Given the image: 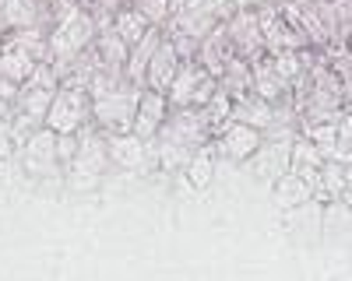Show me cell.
<instances>
[{
	"instance_id": "1",
	"label": "cell",
	"mask_w": 352,
	"mask_h": 281,
	"mask_svg": "<svg viewBox=\"0 0 352 281\" xmlns=\"http://www.w3.org/2000/svg\"><path fill=\"white\" fill-rule=\"evenodd\" d=\"M99 36V21L92 18V11H85L81 4L64 11L50 25V60L56 64V71H64L74 56H81Z\"/></svg>"
},
{
	"instance_id": "2",
	"label": "cell",
	"mask_w": 352,
	"mask_h": 281,
	"mask_svg": "<svg viewBox=\"0 0 352 281\" xmlns=\"http://www.w3.org/2000/svg\"><path fill=\"white\" fill-rule=\"evenodd\" d=\"M109 169V145H106V134L88 123L78 130V151L74 158L67 162V176H71V186L74 190H92L99 186V180L106 176Z\"/></svg>"
},
{
	"instance_id": "3",
	"label": "cell",
	"mask_w": 352,
	"mask_h": 281,
	"mask_svg": "<svg viewBox=\"0 0 352 281\" xmlns=\"http://www.w3.org/2000/svg\"><path fill=\"white\" fill-rule=\"evenodd\" d=\"M138 99H141V88L131 84V81L116 84V88H109V92L92 95V123L102 134H127V130H134Z\"/></svg>"
},
{
	"instance_id": "4",
	"label": "cell",
	"mask_w": 352,
	"mask_h": 281,
	"mask_svg": "<svg viewBox=\"0 0 352 281\" xmlns=\"http://www.w3.org/2000/svg\"><path fill=\"white\" fill-rule=\"evenodd\" d=\"M18 162L21 173H28L32 180H56L60 173H67L60 148H56V130L50 127H39L25 145H18Z\"/></svg>"
},
{
	"instance_id": "5",
	"label": "cell",
	"mask_w": 352,
	"mask_h": 281,
	"mask_svg": "<svg viewBox=\"0 0 352 281\" xmlns=\"http://www.w3.org/2000/svg\"><path fill=\"white\" fill-rule=\"evenodd\" d=\"M88 123H92V92L60 84V88L53 92V102H50V112H46V127L56 130V134H78Z\"/></svg>"
},
{
	"instance_id": "6",
	"label": "cell",
	"mask_w": 352,
	"mask_h": 281,
	"mask_svg": "<svg viewBox=\"0 0 352 281\" xmlns=\"http://www.w3.org/2000/svg\"><path fill=\"white\" fill-rule=\"evenodd\" d=\"M106 145H109V169H120V173H131V176H141V173L159 169L155 145L144 140V137H138L134 130L106 134Z\"/></svg>"
},
{
	"instance_id": "7",
	"label": "cell",
	"mask_w": 352,
	"mask_h": 281,
	"mask_svg": "<svg viewBox=\"0 0 352 281\" xmlns=\"http://www.w3.org/2000/svg\"><path fill=\"white\" fill-rule=\"evenodd\" d=\"M215 88H219V77L204 71V64L197 60V56H190V60H184L180 71H176L166 99H169L173 109H176V106H197V109H201L204 102L212 99Z\"/></svg>"
},
{
	"instance_id": "8",
	"label": "cell",
	"mask_w": 352,
	"mask_h": 281,
	"mask_svg": "<svg viewBox=\"0 0 352 281\" xmlns=\"http://www.w3.org/2000/svg\"><path fill=\"white\" fill-rule=\"evenodd\" d=\"M226 32H229V42L236 49L243 60H257L264 56V32H261V14H257V4H240L232 8V14L226 18Z\"/></svg>"
},
{
	"instance_id": "9",
	"label": "cell",
	"mask_w": 352,
	"mask_h": 281,
	"mask_svg": "<svg viewBox=\"0 0 352 281\" xmlns=\"http://www.w3.org/2000/svg\"><path fill=\"white\" fill-rule=\"evenodd\" d=\"M261 130L257 127H250V123H243V120H229L212 140H215V151H219V158H226V162H250V155L257 151V145H261Z\"/></svg>"
},
{
	"instance_id": "10",
	"label": "cell",
	"mask_w": 352,
	"mask_h": 281,
	"mask_svg": "<svg viewBox=\"0 0 352 281\" xmlns=\"http://www.w3.org/2000/svg\"><path fill=\"white\" fill-rule=\"evenodd\" d=\"M289 148H292V137H261L257 151L250 155L254 180L272 186L282 173H289Z\"/></svg>"
},
{
	"instance_id": "11",
	"label": "cell",
	"mask_w": 352,
	"mask_h": 281,
	"mask_svg": "<svg viewBox=\"0 0 352 281\" xmlns=\"http://www.w3.org/2000/svg\"><path fill=\"white\" fill-rule=\"evenodd\" d=\"M180 64H184V56H180V49L173 46V39L162 32V42L155 46V53H152V60H148V74H144V88H155V92H169V84H173V77H176V71H180Z\"/></svg>"
},
{
	"instance_id": "12",
	"label": "cell",
	"mask_w": 352,
	"mask_h": 281,
	"mask_svg": "<svg viewBox=\"0 0 352 281\" xmlns=\"http://www.w3.org/2000/svg\"><path fill=\"white\" fill-rule=\"evenodd\" d=\"M236 56V49H232V42H229V32H226V21H215L208 32H204V39H201V46H197V60L204 64V71L208 74H222L226 71V64Z\"/></svg>"
},
{
	"instance_id": "13",
	"label": "cell",
	"mask_w": 352,
	"mask_h": 281,
	"mask_svg": "<svg viewBox=\"0 0 352 281\" xmlns=\"http://www.w3.org/2000/svg\"><path fill=\"white\" fill-rule=\"evenodd\" d=\"M169 117V99L155 88H141V99H138V112H134V134L152 140L162 127V120Z\"/></svg>"
},
{
	"instance_id": "14",
	"label": "cell",
	"mask_w": 352,
	"mask_h": 281,
	"mask_svg": "<svg viewBox=\"0 0 352 281\" xmlns=\"http://www.w3.org/2000/svg\"><path fill=\"white\" fill-rule=\"evenodd\" d=\"M92 53H96V64L99 71H113V74H124V64H127V53L131 46L120 39V32H116L113 25L99 28V36L92 42Z\"/></svg>"
},
{
	"instance_id": "15",
	"label": "cell",
	"mask_w": 352,
	"mask_h": 281,
	"mask_svg": "<svg viewBox=\"0 0 352 281\" xmlns=\"http://www.w3.org/2000/svg\"><path fill=\"white\" fill-rule=\"evenodd\" d=\"M250 71H254V92L261 99H268V102L289 99V81L278 74L272 53H264V56H257V60H250Z\"/></svg>"
},
{
	"instance_id": "16",
	"label": "cell",
	"mask_w": 352,
	"mask_h": 281,
	"mask_svg": "<svg viewBox=\"0 0 352 281\" xmlns=\"http://www.w3.org/2000/svg\"><path fill=\"white\" fill-rule=\"evenodd\" d=\"M159 42H162V28H159V25H152V28H148V36L138 39V42L131 46V53H127L124 77H127L131 84H138V88H144V74H148V60H152V53H155V46H159Z\"/></svg>"
},
{
	"instance_id": "17",
	"label": "cell",
	"mask_w": 352,
	"mask_h": 281,
	"mask_svg": "<svg viewBox=\"0 0 352 281\" xmlns=\"http://www.w3.org/2000/svg\"><path fill=\"white\" fill-rule=\"evenodd\" d=\"M272 197L282 211H292V208H303L314 201V183L296 176V173H282L275 183H272Z\"/></svg>"
},
{
	"instance_id": "18",
	"label": "cell",
	"mask_w": 352,
	"mask_h": 281,
	"mask_svg": "<svg viewBox=\"0 0 352 281\" xmlns=\"http://www.w3.org/2000/svg\"><path fill=\"white\" fill-rule=\"evenodd\" d=\"M320 165H324V151H320L310 137H303V134H296L292 137V148H289V173H296V176H303V180H317V173H320Z\"/></svg>"
},
{
	"instance_id": "19",
	"label": "cell",
	"mask_w": 352,
	"mask_h": 281,
	"mask_svg": "<svg viewBox=\"0 0 352 281\" xmlns=\"http://www.w3.org/2000/svg\"><path fill=\"white\" fill-rule=\"evenodd\" d=\"M215 162H219V151H215V140H204V145L190 155L184 176L194 190H208L215 183Z\"/></svg>"
},
{
	"instance_id": "20",
	"label": "cell",
	"mask_w": 352,
	"mask_h": 281,
	"mask_svg": "<svg viewBox=\"0 0 352 281\" xmlns=\"http://www.w3.org/2000/svg\"><path fill=\"white\" fill-rule=\"evenodd\" d=\"M342 193H345V162L324 158V165H320V173L314 180V201L331 204V201H342Z\"/></svg>"
},
{
	"instance_id": "21",
	"label": "cell",
	"mask_w": 352,
	"mask_h": 281,
	"mask_svg": "<svg viewBox=\"0 0 352 281\" xmlns=\"http://www.w3.org/2000/svg\"><path fill=\"white\" fill-rule=\"evenodd\" d=\"M272 112H275V102L261 99L257 92H247V95H240V99H232V120H243V123L257 127L261 134L268 130Z\"/></svg>"
},
{
	"instance_id": "22",
	"label": "cell",
	"mask_w": 352,
	"mask_h": 281,
	"mask_svg": "<svg viewBox=\"0 0 352 281\" xmlns=\"http://www.w3.org/2000/svg\"><path fill=\"white\" fill-rule=\"evenodd\" d=\"M219 84L232 95V99H240L247 92H254V71H250V60H243V56L236 53L232 60L226 64V71L219 74Z\"/></svg>"
},
{
	"instance_id": "23",
	"label": "cell",
	"mask_w": 352,
	"mask_h": 281,
	"mask_svg": "<svg viewBox=\"0 0 352 281\" xmlns=\"http://www.w3.org/2000/svg\"><path fill=\"white\" fill-rule=\"evenodd\" d=\"M113 28H116V32H120V39L127 42V46H134L138 39H144V36H148V28H152V21L148 18H144L134 4H124L120 11H116L113 14Z\"/></svg>"
},
{
	"instance_id": "24",
	"label": "cell",
	"mask_w": 352,
	"mask_h": 281,
	"mask_svg": "<svg viewBox=\"0 0 352 281\" xmlns=\"http://www.w3.org/2000/svg\"><path fill=\"white\" fill-rule=\"evenodd\" d=\"M201 112H204V123H208L212 127V137L232 120V95L222 88V84H219V88L212 92V99L208 102H204L201 106Z\"/></svg>"
},
{
	"instance_id": "25",
	"label": "cell",
	"mask_w": 352,
	"mask_h": 281,
	"mask_svg": "<svg viewBox=\"0 0 352 281\" xmlns=\"http://www.w3.org/2000/svg\"><path fill=\"white\" fill-rule=\"evenodd\" d=\"M331 158L335 162H352V106H345L342 117H338V140H335Z\"/></svg>"
},
{
	"instance_id": "26",
	"label": "cell",
	"mask_w": 352,
	"mask_h": 281,
	"mask_svg": "<svg viewBox=\"0 0 352 281\" xmlns=\"http://www.w3.org/2000/svg\"><path fill=\"white\" fill-rule=\"evenodd\" d=\"M131 4L144 14V18H148L152 25H166L169 21V14H173V0H131Z\"/></svg>"
},
{
	"instance_id": "27",
	"label": "cell",
	"mask_w": 352,
	"mask_h": 281,
	"mask_svg": "<svg viewBox=\"0 0 352 281\" xmlns=\"http://www.w3.org/2000/svg\"><path fill=\"white\" fill-rule=\"evenodd\" d=\"M56 148H60V158L67 165L74 158V151H78V134H56Z\"/></svg>"
},
{
	"instance_id": "28",
	"label": "cell",
	"mask_w": 352,
	"mask_h": 281,
	"mask_svg": "<svg viewBox=\"0 0 352 281\" xmlns=\"http://www.w3.org/2000/svg\"><path fill=\"white\" fill-rule=\"evenodd\" d=\"M342 204H345V208H349V211H352V186H349V190H345V193H342Z\"/></svg>"
},
{
	"instance_id": "29",
	"label": "cell",
	"mask_w": 352,
	"mask_h": 281,
	"mask_svg": "<svg viewBox=\"0 0 352 281\" xmlns=\"http://www.w3.org/2000/svg\"><path fill=\"white\" fill-rule=\"evenodd\" d=\"M352 186V162H345V190Z\"/></svg>"
}]
</instances>
